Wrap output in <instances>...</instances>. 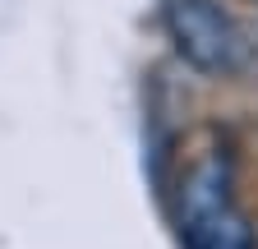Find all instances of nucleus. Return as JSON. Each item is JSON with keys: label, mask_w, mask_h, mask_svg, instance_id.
<instances>
[{"label": "nucleus", "mask_w": 258, "mask_h": 249, "mask_svg": "<svg viewBox=\"0 0 258 249\" xmlns=\"http://www.w3.org/2000/svg\"><path fill=\"white\" fill-rule=\"evenodd\" d=\"M161 28H166L175 55L199 74L226 79L244 70V60H249L244 28L217 0H161Z\"/></svg>", "instance_id": "obj_2"}, {"label": "nucleus", "mask_w": 258, "mask_h": 249, "mask_svg": "<svg viewBox=\"0 0 258 249\" xmlns=\"http://www.w3.org/2000/svg\"><path fill=\"white\" fill-rule=\"evenodd\" d=\"M180 235L184 249H253V226L235 199L226 157H203L180 190Z\"/></svg>", "instance_id": "obj_1"}]
</instances>
